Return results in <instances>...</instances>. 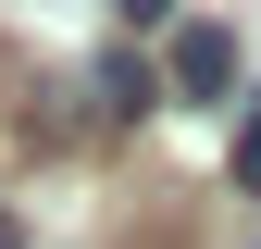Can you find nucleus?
Instances as JSON below:
<instances>
[{
  "mask_svg": "<svg viewBox=\"0 0 261 249\" xmlns=\"http://www.w3.org/2000/svg\"><path fill=\"white\" fill-rule=\"evenodd\" d=\"M112 13H124V25H174V0H112Z\"/></svg>",
  "mask_w": 261,
  "mask_h": 249,
  "instance_id": "20e7f679",
  "label": "nucleus"
},
{
  "mask_svg": "<svg viewBox=\"0 0 261 249\" xmlns=\"http://www.w3.org/2000/svg\"><path fill=\"white\" fill-rule=\"evenodd\" d=\"M237 187L261 200V100H249V124H237Z\"/></svg>",
  "mask_w": 261,
  "mask_h": 249,
  "instance_id": "7ed1b4c3",
  "label": "nucleus"
},
{
  "mask_svg": "<svg viewBox=\"0 0 261 249\" xmlns=\"http://www.w3.org/2000/svg\"><path fill=\"white\" fill-rule=\"evenodd\" d=\"M87 87H100V124H149V112H162V75H149L137 50H100Z\"/></svg>",
  "mask_w": 261,
  "mask_h": 249,
  "instance_id": "f03ea898",
  "label": "nucleus"
},
{
  "mask_svg": "<svg viewBox=\"0 0 261 249\" xmlns=\"http://www.w3.org/2000/svg\"><path fill=\"white\" fill-rule=\"evenodd\" d=\"M0 249H25V225H13V212H0Z\"/></svg>",
  "mask_w": 261,
  "mask_h": 249,
  "instance_id": "39448f33",
  "label": "nucleus"
},
{
  "mask_svg": "<svg viewBox=\"0 0 261 249\" xmlns=\"http://www.w3.org/2000/svg\"><path fill=\"white\" fill-rule=\"evenodd\" d=\"M224 87H237V38L224 25H187L174 38V100H224Z\"/></svg>",
  "mask_w": 261,
  "mask_h": 249,
  "instance_id": "f257e3e1",
  "label": "nucleus"
}]
</instances>
